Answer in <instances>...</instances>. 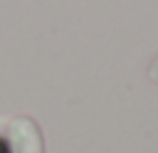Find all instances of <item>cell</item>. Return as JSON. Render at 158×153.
Segmentation results:
<instances>
[{
    "label": "cell",
    "instance_id": "6da1fadb",
    "mask_svg": "<svg viewBox=\"0 0 158 153\" xmlns=\"http://www.w3.org/2000/svg\"><path fill=\"white\" fill-rule=\"evenodd\" d=\"M5 143L10 153H44V138L42 128L30 116H15L5 126Z\"/></svg>",
    "mask_w": 158,
    "mask_h": 153
},
{
    "label": "cell",
    "instance_id": "7a4b0ae2",
    "mask_svg": "<svg viewBox=\"0 0 158 153\" xmlns=\"http://www.w3.org/2000/svg\"><path fill=\"white\" fill-rule=\"evenodd\" d=\"M146 76H148L151 84H158V54L151 59V64H148V69H146Z\"/></svg>",
    "mask_w": 158,
    "mask_h": 153
},
{
    "label": "cell",
    "instance_id": "3957f363",
    "mask_svg": "<svg viewBox=\"0 0 158 153\" xmlns=\"http://www.w3.org/2000/svg\"><path fill=\"white\" fill-rule=\"evenodd\" d=\"M0 153H10V151H7V143H5V136L0 138Z\"/></svg>",
    "mask_w": 158,
    "mask_h": 153
}]
</instances>
